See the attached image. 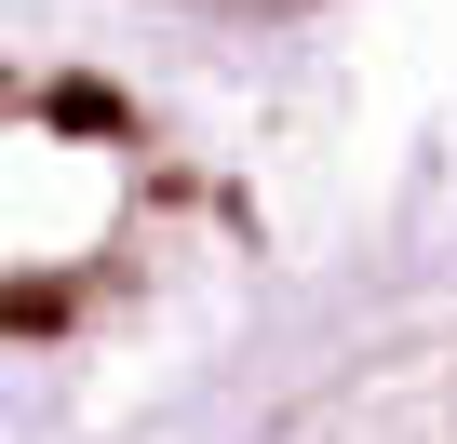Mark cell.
<instances>
[{
	"instance_id": "obj_1",
	"label": "cell",
	"mask_w": 457,
	"mask_h": 444,
	"mask_svg": "<svg viewBox=\"0 0 457 444\" xmlns=\"http://www.w3.org/2000/svg\"><path fill=\"white\" fill-rule=\"evenodd\" d=\"M283 444H457V337L363 364V377H350L337 404H310Z\"/></svg>"
},
{
	"instance_id": "obj_2",
	"label": "cell",
	"mask_w": 457,
	"mask_h": 444,
	"mask_svg": "<svg viewBox=\"0 0 457 444\" xmlns=\"http://www.w3.org/2000/svg\"><path fill=\"white\" fill-rule=\"evenodd\" d=\"M243 14H256V0H243Z\"/></svg>"
}]
</instances>
